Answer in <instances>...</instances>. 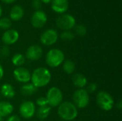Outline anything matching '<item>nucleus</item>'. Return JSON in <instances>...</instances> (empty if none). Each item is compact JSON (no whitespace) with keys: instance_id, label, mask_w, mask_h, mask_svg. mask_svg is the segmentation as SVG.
I'll return each mask as SVG.
<instances>
[{"instance_id":"nucleus-1","label":"nucleus","mask_w":122,"mask_h":121,"mask_svg":"<svg viewBox=\"0 0 122 121\" xmlns=\"http://www.w3.org/2000/svg\"><path fill=\"white\" fill-rule=\"evenodd\" d=\"M51 78V75L49 70L44 67L36 68L31 75V83L37 88L47 86L49 83Z\"/></svg>"},{"instance_id":"nucleus-2","label":"nucleus","mask_w":122,"mask_h":121,"mask_svg":"<svg viewBox=\"0 0 122 121\" xmlns=\"http://www.w3.org/2000/svg\"><path fill=\"white\" fill-rule=\"evenodd\" d=\"M57 113L63 121H71L77 117L78 109L73 103L64 101L58 106Z\"/></svg>"},{"instance_id":"nucleus-3","label":"nucleus","mask_w":122,"mask_h":121,"mask_svg":"<svg viewBox=\"0 0 122 121\" xmlns=\"http://www.w3.org/2000/svg\"><path fill=\"white\" fill-rule=\"evenodd\" d=\"M65 59L64 52L58 48H52L46 55V63L51 68H56L63 63Z\"/></svg>"},{"instance_id":"nucleus-4","label":"nucleus","mask_w":122,"mask_h":121,"mask_svg":"<svg viewBox=\"0 0 122 121\" xmlns=\"http://www.w3.org/2000/svg\"><path fill=\"white\" fill-rule=\"evenodd\" d=\"M96 101L97 106L105 111H111L114 104L113 97L109 93L104 91H101L97 93Z\"/></svg>"},{"instance_id":"nucleus-5","label":"nucleus","mask_w":122,"mask_h":121,"mask_svg":"<svg viewBox=\"0 0 122 121\" xmlns=\"http://www.w3.org/2000/svg\"><path fill=\"white\" fill-rule=\"evenodd\" d=\"M46 98L50 107H58L63 101V93L57 87H51L46 93Z\"/></svg>"},{"instance_id":"nucleus-6","label":"nucleus","mask_w":122,"mask_h":121,"mask_svg":"<svg viewBox=\"0 0 122 121\" xmlns=\"http://www.w3.org/2000/svg\"><path fill=\"white\" fill-rule=\"evenodd\" d=\"M72 98L73 103L77 108H84L89 103V94L84 88H80L74 91Z\"/></svg>"},{"instance_id":"nucleus-7","label":"nucleus","mask_w":122,"mask_h":121,"mask_svg":"<svg viewBox=\"0 0 122 121\" xmlns=\"http://www.w3.org/2000/svg\"><path fill=\"white\" fill-rule=\"evenodd\" d=\"M56 24L63 31H71L76 26V19L71 14H63L57 18Z\"/></svg>"},{"instance_id":"nucleus-8","label":"nucleus","mask_w":122,"mask_h":121,"mask_svg":"<svg viewBox=\"0 0 122 121\" xmlns=\"http://www.w3.org/2000/svg\"><path fill=\"white\" fill-rule=\"evenodd\" d=\"M59 34L57 31L53 29H46L44 31L41 36H40V41L44 46H52L54 45L58 40Z\"/></svg>"},{"instance_id":"nucleus-9","label":"nucleus","mask_w":122,"mask_h":121,"mask_svg":"<svg viewBox=\"0 0 122 121\" xmlns=\"http://www.w3.org/2000/svg\"><path fill=\"white\" fill-rule=\"evenodd\" d=\"M47 21V15L42 10H36L31 17V24L33 27L36 29L42 28Z\"/></svg>"},{"instance_id":"nucleus-10","label":"nucleus","mask_w":122,"mask_h":121,"mask_svg":"<svg viewBox=\"0 0 122 121\" xmlns=\"http://www.w3.org/2000/svg\"><path fill=\"white\" fill-rule=\"evenodd\" d=\"M35 113L36 106L32 101H24L21 104L19 107V113L24 118L29 119L34 116Z\"/></svg>"},{"instance_id":"nucleus-11","label":"nucleus","mask_w":122,"mask_h":121,"mask_svg":"<svg viewBox=\"0 0 122 121\" xmlns=\"http://www.w3.org/2000/svg\"><path fill=\"white\" fill-rule=\"evenodd\" d=\"M13 75L14 78L20 83H27L31 81V74L30 71L24 67H17L16 69H14Z\"/></svg>"},{"instance_id":"nucleus-12","label":"nucleus","mask_w":122,"mask_h":121,"mask_svg":"<svg viewBox=\"0 0 122 121\" xmlns=\"http://www.w3.org/2000/svg\"><path fill=\"white\" fill-rule=\"evenodd\" d=\"M19 39V34L15 29H8L4 31L2 35L1 40L6 46L15 44Z\"/></svg>"},{"instance_id":"nucleus-13","label":"nucleus","mask_w":122,"mask_h":121,"mask_svg":"<svg viewBox=\"0 0 122 121\" xmlns=\"http://www.w3.org/2000/svg\"><path fill=\"white\" fill-rule=\"evenodd\" d=\"M43 55V49L39 45L30 46L26 51V58L30 61H38Z\"/></svg>"},{"instance_id":"nucleus-14","label":"nucleus","mask_w":122,"mask_h":121,"mask_svg":"<svg viewBox=\"0 0 122 121\" xmlns=\"http://www.w3.org/2000/svg\"><path fill=\"white\" fill-rule=\"evenodd\" d=\"M51 9L57 14H65L69 9L68 0H51Z\"/></svg>"},{"instance_id":"nucleus-15","label":"nucleus","mask_w":122,"mask_h":121,"mask_svg":"<svg viewBox=\"0 0 122 121\" xmlns=\"http://www.w3.org/2000/svg\"><path fill=\"white\" fill-rule=\"evenodd\" d=\"M24 15V10L23 7L19 5L14 6L11 9L10 13H9L10 19L14 21H18L21 20L23 18Z\"/></svg>"},{"instance_id":"nucleus-16","label":"nucleus","mask_w":122,"mask_h":121,"mask_svg":"<svg viewBox=\"0 0 122 121\" xmlns=\"http://www.w3.org/2000/svg\"><path fill=\"white\" fill-rule=\"evenodd\" d=\"M73 84L79 88V89L80 88H84L86 87V86L87 85V78L81 73H74L72 76L71 78Z\"/></svg>"},{"instance_id":"nucleus-17","label":"nucleus","mask_w":122,"mask_h":121,"mask_svg":"<svg viewBox=\"0 0 122 121\" xmlns=\"http://www.w3.org/2000/svg\"><path fill=\"white\" fill-rule=\"evenodd\" d=\"M14 111V106L8 101L0 102V117L4 118L10 116Z\"/></svg>"},{"instance_id":"nucleus-18","label":"nucleus","mask_w":122,"mask_h":121,"mask_svg":"<svg viewBox=\"0 0 122 121\" xmlns=\"http://www.w3.org/2000/svg\"><path fill=\"white\" fill-rule=\"evenodd\" d=\"M1 94L7 98H11L15 96V91L13 86L9 83H4L1 86L0 88Z\"/></svg>"},{"instance_id":"nucleus-19","label":"nucleus","mask_w":122,"mask_h":121,"mask_svg":"<svg viewBox=\"0 0 122 121\" xmlns=\"http://www.w3.org/2000/svg\"><path fill=\"white\" fill-rule=\"evenodd\" d=\"M37 91V88L35 87L31 83H24L21 88V93L24 96H30L34 94Z\"/></svg>"},{"instance_id":"nucleus-20","label":"nucleus","mask_w":122,"mask_h":121,"mask_svg":"<svg viewBox=\"0 0 122 121\" xmlns=\"http://www.w3.org/2000/svg\"><path fill=\"white\" fill-rule=\"evenodd\" d=\"M51 107L49 106H43V107H39L37 111H36V116L40 120H44L48 118L51 113Z\"/></svg>"},{"instance_id":"nucleus-21","label":"nucleus","mask_w":122,"mask_h":121,"mask_svg":"<svg viewBox=\"0 0 122 121\" xmlns=\"http://www.w3.org/2000/svg\"><path fill=\"white\" fill-rule=\"evenodd\" d=\"M63 71L67 74H71L74 72L76 68V65L71 60H66L63 62Z\"/></svg>"},{"instance_id":"nucleus-22","label":"nucleus","mask_w":122,"mask_h":121,"mask_svg":"<svg viewBox=\"0 0 122 121\" xmlns=\"http://www.w3.org/2000/svg\"><path fill=\"white\" fill-rule=\"evenodd\" d=\"M25 61L26 59L24 56L21 53H16L11 58L12 63L17 67H21V66L24 64Z\"/></svg>"},{"instance_id":"nucleus-23","label":"nucleus","mask_w":122,"mask_h":121,"mask_svg":"<svg viewBox=\"0 0 122 121\" xmlns=\"http://www.w3.org/2000/svg\"><path fill=\"white\" fill-rule=\"evenodd\" d=\"M11 26V21L10 19L4 17L0 19V29L4 30H8Z\"/></svg>"},{"instance_id":"nucleus-24","label":"nucleus","mask_w":122,"mask_h":121,"mask_svg":"<svg viewBox=\"0 0 122 121\" xmlns=\"http://www.w3.org/2000/svg\"><path fill=\"white\" fill-rule=\"evenodd\" d=\"M60 38L65 41H70L74 39V34L71 31H63L60 34Z\"/></svg>"},{"instance_id":"nucleus-25","label":"nucleus","mask_w":122,"mask_h":121,"mask_svg":"<svg viewBox=\"0 0 122 121\" xmlns=\"http://www.w3.org/2000/svg\"><path fill=\"white\" fill-rule=\"evenodd\" d=\"M74 29L75 33L79 36H84L87 33V29H86V26H84V25H81V24L76 25Z\"/></svg>"},{"instance_id":"nucleus-26","label":"nucleus","mask_w":122,"mask_h":121,"mask_svg":"<svg viewBox=\"0 0 122 121\" xmlns=\"http://www.w3.org/2000/svg\"><path fill=\"white\" fill-rule=\"evenodd\" d=\"M86 92L89 94V93H92L94 92H95L97 89V85L94 83H90L89 84H87L86 86V88H84Z\"/></svg>"},{"instance_id":"nucleus-27","label":"nucleus","mask_w":122,"mask_h":121,"mask_svg":"<svg viewBox=\"0 0 122 121\" xmlns=\"http://www.w3.org/2000/svg\"><path fill=\"white\" fill-rule=\"evenodd\" d=\"M36 103L39 107H43V106H49L46 97H39V98H38L36 99Z\"/></svg>"},{"instance_id":"nucleus-28","label":"nucleus","mask_w":122,"mask_h":121,"mask_svg":"<svg viewBox=\"0 0 122 121\" xmlns=\"http://www.w3.org/2000/svg\"><path fill=\"white\" fill-rule=\"evenodd\" d=\"M10 53V50L9 48L8 47V46H4L1 48L0 49V56L3 58H6L9 55Z\"/></svg>"},{"instance_id":"nucleus-29","label":"nucleus","mask_w":122,"mask_h":121,"mask_svg":"<svg viewBox=\"0 0 122 121\" xmlns=\"http://www.w3.org/2000/svg\"><path fill=\"white\" fill-rule=\"evenodd\" d=\"M31 4L36 10H39V9L41 7V1L40 0H32Z\"/></svg>"},{"instance_id":"nucleus-30","label":"nucleus","mask_w":122,"mask_h":121,"mask_svg":"<svg viewBox=\"0 0 122 121\" xmlns=\"http://www.w3.org/2000/svg\"><path fill=\"white\" fill-rule=\"evenodd\" d=\"M6 121H21V120L19 117L17 116H11L7 118Z\"/></svg>"},{"instance_id":"nucleus-31","label":"nucleus","mask_w":122,"mask_h":121,"mask_svg":"<svg viewBox=\"0 0 122 121\" xmlns=\"http://www.w3.org/2000/svg\"><path fill=\"white\" fill-rule=\"evenodd\" d=\"M3 76H4V68H3L2 66L0 64V81L2 79Z\"/></svg>"},{"instance_id":"nucleus-32","label":"nucleus","mask_w":122,"mask_h":121,"mask_svg":"<svg viewBox=\"0 0 122 121\" xmlns=\"http://www.w3.org/2000/svg\"><path fill=\"white\" fill-rule=\"evenodd\" d=\"M2 2H4V4H10L14 3V1H16V0H1Z\"/></svg>"},{"instance_id":"nucleus-33","label":"nucleus","mask_w":122,"mask_h":121,"mask_svg":"<svg viewBox=\"0 0 122 121\" xmlns=\"http://www.w3.org/2000/svg\"><path fill=\"white\" fill-rule=\"evenodd\" d=\"M117 107V108H118L119 110H122V101H119L118 102Z\"/></svg>"},{"instance_id":"nucleus-34","label":"nucleus","mask_w":122,"mask_h":121,"mask_svg":"<svg viewBox=\"0 0 122 121\" xmlns=\"http://www.w3.org/2000/svg\"><path fill=\"white\" fill-rule=\"evenodd\" d=\"M41 1V3H44V4H49V3H51V0H40Z\"/></svg>"},{"instance_id":"nucleus-35","label":"nucleus","mask_w":122,"mask_h":121,"mask_svg":"<svg viewBox=\"0 0 122 121\" xmlns=\"http://www.w3.org/2000/svg\"><path fill=\"white\" fill-rule=\"evenodd\" d=\"M2 14H3V9H2V7H1V6L0 5V19H1V16Z\"/></svg>"},{"instance_id":"nucleus-36","label":"nucleus","mask_w":122,"mask_h":121,"mask_svg":"<svg viewBox=\"0 0 122 121\" xmlns=\"http://www.w3.org/2000/svg\"><path fill=\"white\" fill-rule=\"evenodd\" d=\"M0 121H3V118L0 117Z\"/></svg>"},{"instance_id":"nucleus-37","label":"nucleus","mask_w":122,"mask_h":121,"mask_svg":"<svg viewBox=\"0 0 122 121\" xmlns=\"http://www.w3.org/2000/svg\"></svg>"}]
</instances>
